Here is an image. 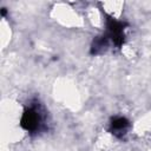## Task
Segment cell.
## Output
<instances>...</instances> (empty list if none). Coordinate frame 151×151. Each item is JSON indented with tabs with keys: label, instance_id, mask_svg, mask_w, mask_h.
I'll return each instance as SVG.
<instances>
[{
	"label": "cell",
	"instance_id": "obj_2",
	"mask_svg": "<svg viewBox=\"0 0 151 151\" xmlns=\"http://www.w3.org/2000/svg\"><path fill=\"white\" fill-rule=\"evenodd\" d=\"M41 124V116L35 107H27L22 112L20 126L28 132H37Z\"/></svg>",
	"mask_w": 151,
	"mask_h": 151
},
{
	"label": "cell",
	"instance_id": "obj_3",
	"mask_svg": "<svg viewBox=\"0 0 151 151\" xmlns=\"http://www.w3.org/2000/svg\"><path fill=\"white\" fill-rule=\"evenodd\" d=\"M130 123L124 117H114L111 119V131L114 136L120 137L125 133L126 129L129 127Z\"/></svg>",
	"mask_w": 151,
	"mask_h": 151
},
{
	"label": "cell",
	"instance_id": "obj_4",
	"mask_svg": "<svg viewBox=\"0 0 151 151\" xmlns=\"http://www.w3.org/2000/svg\"><path fill=\"white\" fill-rule=\"evenodd\" d=\"M107 41H109V39L105 35L94 38V40L92 42V47H91V53L92 54H99V53H101L107 47Z\"/></svg>",
	"mask_w": 151,
	"mask_h": 151
},
{
	"label": "cell",
	"instance_id": "obj_1",
	"mask_svg": "<svg viewBox=\"0 0 151 151\" xmlns=\"http://www.w3.org/2000/svg\"><path fill=\"white\" fill-rule=\"evenodd\" d=\"M125 24L122 21L116 20L114 18L106 15V33L105 37L113 42L117 47H120L124 42L125 34H124Z\"/></svg>",
	"mask_w": 151,
	"mask_h": 151
}]
</instances>
